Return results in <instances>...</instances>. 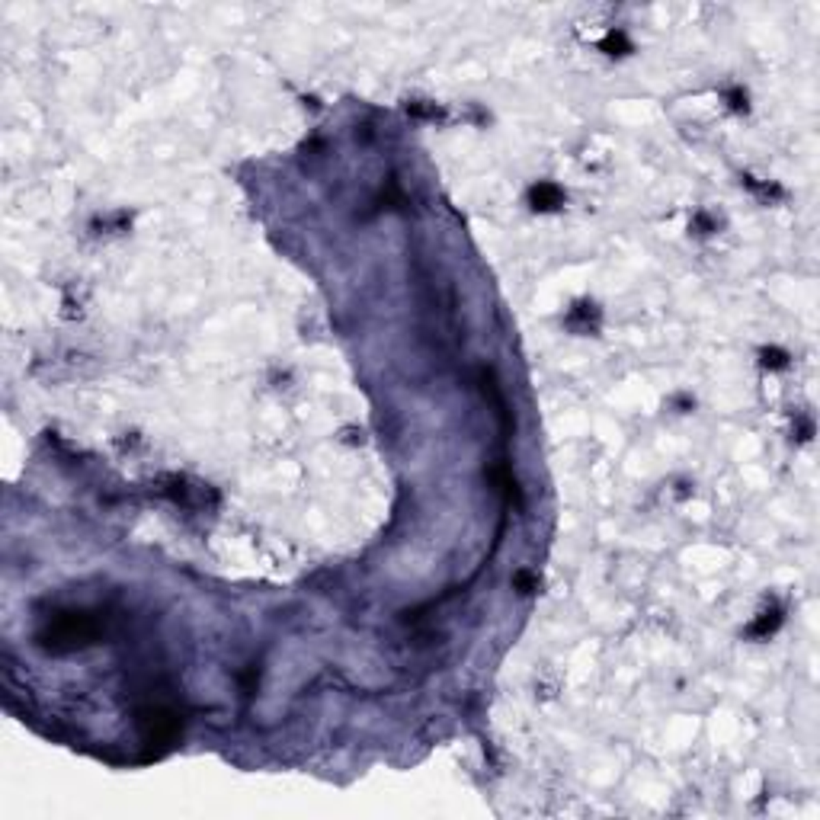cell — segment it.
<instances>
[{
  "label": "cell",
  "mask_w": 820,
  "mask_h": 820,
  "mask_svg": "<svg viewBox=\"0 0 820 820\" xmlns=\"http://www.w3.org/2000/svg\"><path fill=\"white\" fill-rule=\"evenodd\" d=\"M97 634V625L90 622L87 615L80 612H68V615H58L55 625L49 628V644L55 647H77V644H87L90 638Z\"/></svg>",
  "instance_id": "obj_1"
},
{
  "label": "cell",
  "mask_w": 820,
  "mask_h": 820,
  "mask_svg": "<svg viewBox=\"0 0 820 820\" xmlns=\"http://www.w3.org/2000/svg\"><path fill=\"white\" fill-rule=\"evenodd\" d=\"M141 728H145V737H148V741L164 743L177 734V718L167 712H160V708H154V712L141 715Z\"/></svg>",
  "instance_id": "obj_2"
},
{
  "label": "cell",
  "mask_w": 820,
  "mask_h": 820,
  "mask_svg": "<svg viewBox=\"0 0 820 820\" xmlns=\"http://www.w3.org/2000/svg\"><path fill=\"white\" fill-rule=\"evenodd\" d=\"M567 327L577 330V334H596L599 327V308L593 301H577V305L567 311Z\"/></svg>",
  "instance_id": "obj_3"
},
{
  "label": "cell",
  "mask_w": 820,
  "mask_h": 820,
  "mask_svg": "<svg viewBox=\"0 0 820 820\" xmlns=\"http://www.w3.org/2000/svg\"><path fill=\"white\" fill-rule=\"evenodd\" d=\"M529 206L535 212H554V208L564 206V192L558 183H535L529 189Z\"/></svg>",
  "instance_id": "obj_4"
},
{
  "label": "cell",
  "mask_w": 820,
  "mask_h": 820,
  "mask_svg": "<svg viewBox=\"0 0 820 820\" xmlns=\"http://www.w3.org/2000/svg\"><path fill=\"white\" fill-rule=\"evenodd\" d=\"M779 625H782V609L779 606H772V609H762V612L753 619V625L747 628V632H750L753 638H769Z\"/></svg>",
  "instance_id": "obj_5"
},
{
  "label": "cell",
  "mask_w": 820,
  "mask_h": 820,
  "mask_svg": "<svg viewBox=\"0 0 820 820\" xmlns=\"http://www.w3.org/2000/svg\"><path fill=\"white\" fill-rule=\"evenodd\" d=\"M599 49H603L606 55H628V51H632V42H628V36H625L622 29H612L603 36Z\"/></svg>",
  "instance_id": "obj_6"
},
{
  "label": "cell",
  "mask_w": 820,
  "mask_h": 820,
  "mask_svg": "<svg viewBox=\"0 0 820 820\" xmlns=\"http://www.w3.org/2000/svg\"><path fill=\"white\" fill-rule=\"evenodd\" d=\"M743 183H747V186H750L756 196L766 199V202H769V199H782V196H785V192H782V186H775V183H762V179H756V177H743Z\"/></svg>",
  "instance_id": "obj_7"
},
{
  "label": "cell",
  "mask_w": 820,
  "mask_h": 820,
  "mask_svg": "<svg viewBox=\"0 0 820 820\" xmlns=\"http://www.w3.org/2000/svg\"><path fill=\"white\" fill-rule=\"evenodd\" d=\"M407 112H410V116H420V119H443V109L436 106V103H426V99L407 103Z\"/></svg>",
  "instance_id": "obj_8"
},
{
  "label": "cell",
  "mask_w": 820,
  "mask_h": 820,
  "mask_svg": "<svg viewBox=\"0 0 820 820\" xmlns=\"http://www.w3.org/2000/svg\"><path fill=\"white\" fill-rule=\"evenodd\" d=\"M760 356H762V366H766V369H788V353H785V349L766 346Z\"/></svg>",
  "instance_id": "obj_9"
},
{
  "label": "cell",
  "mask_w": 820,
  "mask_h": 820,
  "mask_svg": "<svg viewBox=\"0 0 820 820\" xmlns=\"http://www.w3.org/2000/svg\"><path fill=\"white\" fill-rule=\"evenodd\" d=\"M513 586L519 590V593H532L535 586H538V580H535L529 571H516L513 573Z\"/></svg>",
  "instance_id": "obj_10"
},
{
  "label": "cell",
  "mask_w": 820,
  "mask_h": 820,
  "mask_svg": "<svg viewBox=\"0 0 820 820\" xmlns=\"http://www.w3.org/2000/svg\"><path fill=\"white\" fill-rule=\"evenodd\" d=\"M724 99H728V106H731L734 112H747V93H743L741 87H731L724 93Z\"/></svg>",
  "instance_id": "obj_11"
},
{
  "label": "cell",
  "mask_w": 820,
  "mask_h": 820,
  "mask_svg": "<svg viewBox=\"0 0 820 820\" xmlns=\"http://www.w3.org/2000/svg\"><path fill=\"white\" fill-rule=\"evenodd\" d=\"M692 227H695L699 234H712V231H715V227H718V225H715V221H712V215H705V212H699V215L692 218Z\"/></svg>",
  "instance_id": "obj_12"
}]
</instances>
